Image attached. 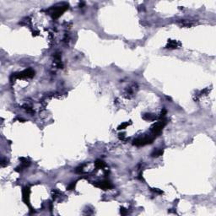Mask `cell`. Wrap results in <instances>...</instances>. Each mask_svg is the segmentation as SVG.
Masks as SVG:
<instances>
[{
  "label": "cell",
  "mask_w": 216,
  "mask_h": 216,
  "mask_svg": "<svg viewBox=\"0 0 216 216\" xmlns=\"http://www.w3.org/2000/svg\"><path fill=\"white\" fill-rule=\"evenodd\" d=\"M143 119L146 121H155L156 119V116L155 114H151V113H145L143 115Z\"/></svg>",
  "instance_id": "cell-8"
},
{
  "label": "cell",
  "mask_w": 216,
  "mask_h": 216,
  "mask_svg": "<svg viewBox=\"0 0 216 216\" xmlns=\"http://www.w3.org/2000/svg\"><path fill=\"white\" fill-rule=\"evenodd\" d=\"M75 185H76V182H73L67 187V190H73L75 188Z\"/></svg>",
  "instance_id": "cell-13"
},
{
  "label": "cell",
  "mask_w": 216,
  "mask_h": 216,
  "mask_svg": "<svg viewBox=\"0 0 216 216\" xmlns=\"http://www.w3.org/2000/svg\"><path fill=\"white\" fill-rule=\"evenodd\" d=\"M95 186L97 188H100L103 190H107V189H112L113 188V185L112 182L108 180H105L102 182H97L96 183H95Z\"/></svg>",
  "instance_id": "cell-5"
},
{
  "label": "cell",
  "mask_w": 216,
  "mask_h": 216,
  "mask_svg": "<svg viewBox=\"0 0 216 216\" xmlns=\"http://www.w3.org/2000/svg\"><path fill=\"white\" fill-rule=\"evenodd\" d=\"M120 213H121V215H126L127 214H128V210H127V209H126L125 208H123V207H122V208L120 209Z\"/></svg>",
  "instance_id": "cell-14"
},
{
  "label": "cell",
  "mask_w": 216,
  "mask_h": 216,
  "mask_svg": "<svg viewBox=\"0 0 216 216\" xmlns=\"http://www.w3.org/2000/svg\"><path fill=\"white\" fill-rule=\"evenodd\" d=\"M166 122H166V120L163 119L162 121L158 122H156V123L153 124V125L151 126L150 130L155 136H158V135L160 134V133L162 132V129H163L165 126H166Z\"/></svg>",
  "instance_id": "cell-2"
},
{
  "label": "cell",
  "mask_w": 216,
  "mask_h": 216,
  "mask_svg": "<svg viewBox=\"0 0 216 216\" xmlns=\"http://www.w3.org/2000/svg\"><path fill=\"white\" fill-rule=\"evenodd\" d=\"M52 198L53 199H56L57 197H58V195H60L61 193H60L59 191L56 190V189H54V190L52 191Z\"/></svg>",
  "instance_id": "cell-12"
},
{
  "label": "cell",
  "mask_w": 216,
  "mask_h": 216,
  "mask_svg": "<svg viewBox=\"0 0 216 216\" xmlns=\"http://www.w3.org/2000/svg\"><path fill=\"white\" fill-rule=\"evenodd\" d=\"M124 137H125V134L124 133H119V139H124Z\"/></svg>",
  "instance_id": "cell-19"
},
{
  "label": "cell",
  "mask_w": 216,
  "mask_h": 216,
  "mask_svg": "<svg viewBox=\"0 0 216 216\" xmlns=\"http://www.w3.org/2000/svg\"><path fill=\"white\" fill-rule=\"evenodd\" d=\"M30 188H23V191H22V193H23V201L24 202V204L26 205H28L29 207L30 208Z\"/></svg>",
  "instance_id": "cell-6"
},
{
  "label": "cell",
  "mask_w": 216,
  "mask_h": 216,
  "mask_svg": "<svg viewBox=\"0 0 216 216\" xmlns=\"http://www.w3.org/2000/svg\"><path fill=\"white\" fill-rule=\"evenodd\" d=\"M180 45H181V43L178 42L177 41H175V40H169L167 45H166V48H170V49L178 48V46Z\"/></svg>",
  "instance_id": "cell-7"
},
{
  "label": "cell",
  "mask_w": 216,
  "mask_h": 216,
  "mask_svg": "<svg viewBox=\"0 0 216 216\" xmlns=\"http://www.w3.org/2000/svg\"><path fill=\"white\" fill-rule=\"evenodd\" d=\"M82 171H83V166L76 169V172H82Z\"/></svg>",
  "instance_id": "cell-18"
},
{
  "label": "cell",
  "mask_w": 216,
  "mask_h": 216,
  "mask_svg": "<svg viewBox=\"0 0 216 216\" xmlns=\"http://www.w3.org/2000/svg\"><path fill=\"white\" fill-rule=\"evenodd\" d=\"M7 162H8V161H7V160H2V162H1V166H3V167H4V166H7V165H8Z\"/></svg>",
  "instance_id": "cell-17"
},
{
  "label": "cell",
  "mask_w": 216,
  "mask_h": 216,
  "mask_svg": "<svg viewBox=\"0 0 216 216\" xmlns=\"http://www.w3.org/2000/svg\"><path fill=\"white\" fill-rule=\"evenodd\" d=\"M166 113H167V111H166V109H163V110L161 111V113H160V117H164L166 115Z\"/></svg>",
  "instance_id": "cell-16"
},
{
  "label": "cell",
  "mask_w": 216,
  "mask_h": 216,
  "mask_svg": "<svg viewBox=\"0 0 216 216\" xmlns=\"http://www.w3.org/2000/svg\"><path fill=\"white\" fill-rule=\"evenodd\" d=\"M163 155V150H155L151 154V156L153 158H157Z\"/></svg>",
  "instance_id": "cell-10"
},
{
  "label": "cell",
  "mask_w": 216,
  "mask_h": 216,
  "mask_svg": "<svg viewBox=\"0 0 216 216\" xmlns=\"http://www.w3.org/2000/svg\"><path fill=\"white\" fill-rule=\"evenodd\" d=\"M95 166L97 169H103L106 166V163L101 160H96L95 162Z\"/></svg>",
  "instance_id": "cell-9"
},
{
  "label": "cell",
  "mask_w": 216,
  "mask_h": 216,
  "mask_svg": "<svg viewBox=\"0 0 216 216\" xmlns=\"http://www.w3.org/2000/svg\"><path fill=\"white\" fill-rule=\"evenodd\" d=\"M34 75L35 72L31 68H28V69L22 71L20 73H14V74L13 73V76L14 78H17V79H30V78L34 77Z\"/></svg>",
  "instance_id": "cell-3"
},
{
  "label": "cell",
  "mask_w": 216,
  "mask_h": 216,
  "mask_svg": "<svg viewBox=\"0 0 216 216\" xmlns=\"http://www.w3.org/2000/svg\"><path fill=\"white\" fill-rule=\"evenodd\" d=\"M131 124V122H123V123H122L121 125L118 126V128H117V129L118 130H122V129H125L127 127L129 126Z\"/></svg>",
  "instance_id": "cell-11"
},
{
  "label": "cell",
  "mask_w": 216,
  "mask_h": 216,
  "mask_svg": "<svg viewBox=\"0 0 216 216\" xmlns=\"http://www.w3.org/2000/svg\"><path fill=\"white\" fill-rule=\"evenodd\" d=\"M153 141H154L153 138H150L149 136L139 137L133 140V144L135 146H144V145H146V144H152Z\"/></svg>",
  "instance_id": "cell-1"
},
{
  "label": "cell",
  "mask_w": 216,
  "mask_h": 216,
  "mask_svg": "<svg viewBox=\"0 0 216 216\" xmlns=\"http://www.w3.org/2000/svg\"><path fill=\"white\" fill-rule=\"evenodd\" d=\"M68 5H67V4L64 6H61V7L55 8L54 10H53L52 13V18L57 19V18H58L59 16H61V15L63 14L67 9H68Z\"/></svg>",
  "instance_id": "cell-4"
},
{
  "label": "cell",
  "mask_w": 216,
  "mask_h": 216,
  "mask_svg": "<svg viewBox=\"0 0 216 216\" xmlns=\"http://www.w3.org/2000/svg\"><path fill=\"white\" fill-rule=\"evenodd\" d=\"M151 191L155 193H159V194H162V193H163V191L160 190V189H158V188H151Z\"/></svg>",
  "instance_id": "cell-15"
}]
</instances>
